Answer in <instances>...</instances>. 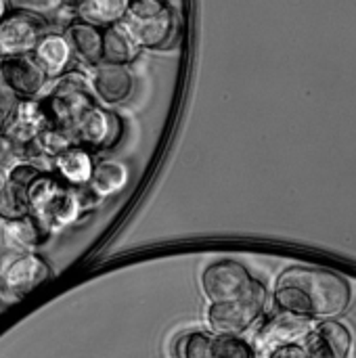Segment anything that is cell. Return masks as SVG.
Masks as SVG:
<instances>
[{
    "instance_id": "6da1fadb",
    "label": "cell",
    "mask_w": 356,
    "mask_h": 358,
    "mask_svg": "<svg viewBox=\"0 0 356 358\" xmlns=\"http://www.w3.org/2000/svg\"><path fill=\"white\" fill-rule=\"evenodd\" d=\"M273 298L285 315L306 321H332L346 313L353 294L348 281L334 271L292 266L277 279Z\"/></svg>"
},
{
    "instance_id": "7a4b0ae2",
    "label": "cell",
    "mask_w": 356,
    "mask_h": 358,
    "mask_svg": "<svg viewBox=\"0 0 356 358\" xmlns=\"http://www.w3.org/2000/svg\"><path fill=\"white\" fill-rule=\"evenodd\" d=\"M29 214L52 237V233L78 224L97 201L86 189L65 185L52 172H42L25 191Z\"/></svg>"
},
{
    "instance_id": "3957f363",
    "label": "cell",
    "mask_w": 356,
    "mask_h": 358,
    "mask_svg": "<svg viewBox=\"0 0 356 358\" xmlns=\"http://www.w3.org/2000/svg\"><path fill=\"white\" fill-rule=\"evenodd\" d=\"M120 25L138 48L147 50H166L180 38V17L164 0L128 2V13Z\"/></svg>"
},
{
    "instance_id": "277c9868",
    "label": "cell",
    "mask_w": 356,
    "mask_h": 358,
    "mask_svg": "<svg viewBox=\"0 0 356 358\" xmlns=\"http://www.w3.org/2000/svg\"><path fill=\"white\" fill-rule=\"evenodd\" d=\"M38 105L48 126L59 128L71 134L73 138L76 126L86 115V111L97 105V101L90 90V84L82 76L67 73L61 80H57V84L38 99Z\"/></svg>"
},
{
    "instance_id": "5b68a950",
    "label": "cell",
    "mask_w": 356,
    "mask_h": 358,
    "mask_svg": "<svg viewBox=\"0 0 356 358\" xmlns=\"http://www.w3.org/2000/svg\"><path fill=\"white\" fill-rule=\"evenodd\" d=\"M266 287L262 281L256 279L252 289L231 302L210 304L206 310V321L210 327V334L214 336H227V338H241L248 329H252L266 308Z\"/></svg>"
},
{
    "instance_id": "8992f818",
    "label": "cell",
    "mask_w": 356,
    "mask_h": 358,
    "mask_svg": "<svg viewBox=\"0 0 356 358\" xmlns=\"http://www.w3.org/2000/svg\"><path fill=\"white\" fill-rule=\"evenodd\" d=\"M50 264L34 254L0 243V292L6 296H23L50 277Z\"/></svg>"
},
{
    "instance_id": "52a82bcc",
    "label": "cell",
    "mask_w": 356,
    "mask_h": 358,
    "mask_svg": "<svg viewBox=\"0 0 356 358\" xmlns=\"http://www.w3.org/2000/svg\"><path fill=\"white\" fill-rule=\"evenodd\" d=\"M199 283L206 300L210 304H220L245 296L256 283V277H252L248 266L241 264L239 260L220 258V260H212L201 271Z\"/></svg>"
},
{
    "instance_id": "ba28073f",
    "label": "cell",
    "mask_w": 356,
    "mask_h": 358,
    "mask_svg": "<svg viewBox=\"0 0 356 358\" xmlns=\"http://www.w3.org/2000/svg\"><path fill=\"white\" fill-rule=\"evenodd\" d=\"M174 358H256L254 346L243 338L214 336L191 329L180 334L172 344Z\"/></svg>"
},
{
    "instance_id": "9c48e42d",
    "label": "cell",
    "mask_w": 356,
    "mask_h": 358,
    "mask_svg": "<svg viewBox=\"0 0 356 358\" xmlns=\"http://www.w3.org/2000/svg\"><path fill=\"white\" fill-rule=\"evenodd\" d=\"M46 31H48L46 17L13 6L0 23V57L31 55L38 40Z\"/></svg>"
},
{
    "instance_id": "30bf717a",
    "label": "cell",
    "mask_w": 356,
    "mask_h": 358,
    "mask_svg": "<svg viewBox=\"0 0 356 358\" xmlns=\"http://www.w3.org/2000/svg\"><path fill=\"white\" fill-rule=\"evenodd\" d=\"M124 134V120L118 111L94 105L73 130V143L90 153H105L118 147Z\"/></svg>"
},
{
    "instance_id": "8fae6325",
    "label": "cell",
    "mask_w": 356,
    "mask_h": 358,
    "mask_svg": "<svg viewBox=\"0 0 356 358\" xmlns=\"http://www.w3.org/2000/svg\"><path fill=\"white\" fill-rule=\"evenodd\" d=\"M0 80L17 101L40 99L50 82L29 55L0 57Z\"/></svg>"
},
{
    "instance_id": "7c38bea8",
    "label": "cell",
    "mask_w": 356,
    "mask_h": 358,
    "mask_svg": "<svg viewBox=\"0 0 356 358\" xmlns=\"http://www.w3.org/2000/svg\"><path fill=\"white\" fill-rule=\"evenodd\" d=\"M136 80L130 67L120 65H97L90 73V90L97 94V99L105 105H122L126 103L134 92Z\"/></svg>"
},
{
    "instance_id": "4fadbf2b",
    "label": "cell",
    "mask_w": 356,
    "mask_h": 358,
    "mask_svg": "<svg viewBox=\"0 0 356 358\" xmlns=\"http://www.w3.org/2000/svg\"><path fill=\"white\" fill-rule=\"evenodd\" d=\"M313 329H315L313 321L279 313L260 327L256 342H254V352L260 355V352H266L275 346L302 342L313 334Z\"/></svg>"
},
{
    "instance_id": "5bb4252c",
    "label": "cell",
    "mask_w": 356,
    "mask_h": 358,
    "mask_svg": "<svg viewBox=\"0 0 356 358\" xmlns=\"http://www.w3.org/2000/svg\"><path fill=\"white\" fill-rule=\"evenodd\" d=\"M46 126H48V122L38 105V99L36 101H19L8 120L4 138L13 145L15 153L21 155L23 149H27Z\"/></svg>"
},
{
    "instance_id": "9a60e30c",
    "label": "cell",
    "mask_w": 356,
    "mask_h": 358,
    "mask_svg": "<svg viewBox=\"0 0 356 358\" xmlns=\"http://www.w3.org/2000/svg\"><path fill=\"white\" fill-rule=\"evenodd\" d=\"M29 57L36 61V65L44 71L48 80H61L63 76H67L73 63V52L69 48V42L59 31H46L38 40Z\"/></svg>"
},
{
    "instance_id": "2e32d148",
    "label": "cell",
    "mask_w": 356,
    "mask_h": 358,
    "mask_svg": "<svg viewBox=\"0 0 356 358\" xmlns=\"http://www.w3.org/2000/svg\"><path fill=\"white\" fill-rule=\"evenodd\" d=\"M311 342L306 344L313 358H348L353 350V334L350 329L332 319L319 323L313 334L308 336Z\"/></svg>"
},
{
    "instance_id": "e0dca14e",
    "label": "cell",
    "mask_w": 356,
    "mask_h": 358,
    "mask_svg": "<svg viewBox=\"0 0 356 358\" xmlns=\"http://www.w3.org/2000/svg\"><path fill=\"white\" fill-rule=\"evenodd\" d=\"M50 164H52L50 172L57 178H61L65 185L76 187V189H86L92 178L97 159H94V153H90L88 149L80 145H71L69 149L52 157Z\"/></svg>"
},
{
    "instance_id": "ac0fdd59",
    "label": "cell",
    "mask_w": 356,
    "mask_h": 358,
    "mask_svg": "<svg viewBox=\"0 0 356 358\" xmlns=\"http://www.w3.org/2000/svg\"><path fill=\"white\" fill-rule=\"evenodd\" d=\"M69 42L73 59L82 61L84 65L97 67L101 65V46H103V29L88 25L80 19H71L63 34Z\"/></svg>"
},
{
    "instance_id": "d6986e66",
    "label": "cell",
    "mask_w": 356,
    "mask_h": 358,
    "mask_svg": "<svg viewBox=\"0 0 356 358\" xmlns=\"http://www.w3.org/2000/svg\"><path fill=\"white\" fill-rule=\"evenodd\" d=\"M128 180H130V172L124 162L99 159L94 164V172H92V178H90L86 191L90 193V197L94 201H99V199H107V197H113L120 191H124Z\"/></svg>"
},
{
    "instance_id": "ffe728a7",
    "label": "cell",
    "mask_w": 356,
    "mask_h": 358,
    "mask_svg": "<svg viewBox=\"0 0 356 358\" xmlns=\"http://www.w3.org/2000/svg\"><path fill=\"white\" fill-rule=\"evenodd\" d=\"M48 239L50 235L40 227V222L31 214L10 222H0V243L10 245L15 250L31 252L34 248L44 245Z\"/></svg>"
},
{
    "instance_id": "44dd1931",
    "label": "cell",
    "mask_w": 356,
    "mask_h": 358,
    "mask_svg": "<svg viewBox=\"0 0 356 358\" xmlns=\"http://www.w3.org/2000/svg\"><path fill=\"white\" fill-rule=\"evenodd\" d=\"M73 6L76 19L99 29L120 25L128 13V0H80Z\"/></svg>"
},
{
    "instance_id": "7402d4cb",
    "label": "cell",
    "mask_w": 356,
    "mask_h": 358,
    "mask_svg": "<svg viewBox=\"0 0 356 358\" xmlns=\"http://www.w3.org/2000/svg\"><path fill=\"white\" fill-rule=\"evenodd\" d=\"M141 55V48L128 36L122 25H113L103 29V46H101V63L105 65H132Z\"/></svg>"
},
{
    "instance_id": "603a6c76",
    "label": "cell",
    "mask_w": 356,
    "mask_h": 358,
    "mask_svg": "<svg viewBox=\"0 0 356 358\" xmlns=\"http://www.w3.org/2000/svg\"><path fill=\"white\" fill-rule=\"evenodd\" d=\"M27 214H29V208L25 199V189H21L19 185L6 178L4 187L0 189V222H10Z\"/></svg>"
},
{
    "instance_id": "cb8c5ba5",
    "label": "cell",
    "mask_w": 356,
    "mask_h": 358,
    "mask_svg": "<svg viewBox=\"0 0 356 358\" xmlns=\"http://www.w3.org/2000/svg\"><path fill=\"white\" fill-rule=\"evenodd\" d=\"M256 358H313L311 350L306 344L302 342H294V344H283V346H275L266 352L256 355Z\"/></svg>"
},
{
    "instance_id": "d4e9b609",
    "label": "cell",
    "mask_w": 356,
    "mask_h": 358,
    "mask_svg": "<svg viewBox=\"0 0 356 358\" xmlns=\"http://www.w3.org/2000/svg\"><path fill=\"white\" fill-rule=\"evenodd\" d=\"M15 155H17V153H15L13 145H10L4 136H0V168H6L8 159L15 157Z\"/></svg>"
},
{
    "instance_id": "484cf974",
    "label": "cell",
    "mask_w": 356,
    "mask_h": 358,
    "mask_svg": "<svg viewBox=\"0 0 356 358\" xmlns=\"http://www.w3.org/2000/svg\"><path fill=\"white\" fill-rule=\"evenodd\" d=\"M19 101L4 88V84H2V80H0V107H4V109H15V105H17Z\"/></svg>"
},
{
    "instance_id": "4316f807",
    "label": "cell",
    "mask_w": 356,
    "mask_h": 358,
    "mask_svg": "<svg viewBox=\"0 0 356 358\" xmlns=\"http://www.w3.org/2000/svg\"><path fill=\"white\" fill-rule=\"evenodd\" d=\"M10 115H13V111H10V109H4V107H0V136H4Z\"/></svg>"
},
{
    "instance_id": "83f0119b",
    "label": "cell",
    "mask_w": 356,
    "mask_h": 358,
    "mask_svg": "<svg viewBox=\"0 0 356 358\" xmlns=\"http://www.w3.org/2000/svg\"><path fill=\"white\" fill-rule=\"evenodd\" d=\"M8 10H10V2H6V0H0V23H2V19L8 15Z\"/></svg>"
},
{
    "instance_id": "f1b7e54d",
    "label": "cell",
    "mask_w": 356,
    "mask_h": 358,
    "mask_svg": "<svg viewBox=\"0 0 356 358\" xmlns=\"http://www.w3.org/2000/svg\"><path fill=\"white\" fill-rule=\"evenodd\" d=\"M6 174H8V170H6V168H0V189H2L4 182H6Z\"/></svg>"
}]
</instances>
